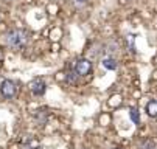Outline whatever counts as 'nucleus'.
<instances>
[{
  "mask_svg": "<svg viewBox=\"0 0 157 149\" xmlns=\"http://www.w3.org/2000/svg\"><path fill=\"white\" fill-rule=\"evenodd\" d=\"M101 65L107 70H117L118 69V62L114 59V58H104L101 61Z\"/></svg>",
  "mask_w": 157,
  "mask_h": 149,
  "instance_id": "423d86ee",
  "label": "nucleus"
},
{
  "mask_svg": "<svg viewBox=\"0 0 157 149\" xmlns=\"http://www.w3.org/2000/svg\"><path fill=\"white\" fill-rule=\"evenodd\" d=\"M78 78H79V75H78V72L73 69V70H70L69 73L65 75V81L69 82V84H76L78 82Z\"/></svg>",
  "mask_w": 157,
  "mask_h": 149,
  "instance_id": "0eeeda50",
  "label": "nucleus"
},
{
  "mask_svg": "<svg viewBox=\"0 0 157 149\" xmlns=\"http://www.w3.org/2000/svg\"><path fill=\"white\" fill-rule=\"evenodd\" d=\"M30 90H31V93L34 96H42L44 93H45V90H47V84H45V81H44V79L36 78L30 84Z\"/></svg>",
  "mask_w": 157,
  "mask_h": 149,
  "instance_id": "20e7f679",
  "label": "nucleus"
},
{
  "mask_svg": "<svg viewBox=\"0 0 157 149\" xmlns=\"http://www.w3.org/2000/svg\"><path fill=\"white\" fill-rule=\"evenodd\" d=\"M0 95L6 99H13L17 95V84L13 79H3L0 82Z\"/></svg>",
  "mask_w": 157,
  "mask_h": 149,
  "instance_id": "f03ea898",
  "label": "nucleus"
},
{
  "mask_svg": "<svg viewBox=\"0 0 157 149\" xmlns=\"http://www.w3.org/2000/svg\"><path fill=\"white\" fill-rule=\"evenodd\" d=\"M75 70L78 72L79 76H87L92 72V62L90 59H78L75 62Z\"/></svg>",
  "mask_w": 157,
  "mask_h": 149,
  "instance_id": "7ed1b4c3",
  "label": "nucleus"
},
{
  "mask_svg": "<svg viewBox=\"0 0 157 149\" xmlns=\"http://www.w3.org/2000/svg\"><path fill=\"white\" fill-rule=\"evenodd\" d=\"M145 110H146V114H148L151 118H155V117H157V101H155V99L148 101L146 106H145Z\"/></svg>",
  "mask_w": 157,
  "mask_h": 149,
  "instance_id": "39448f33",
  "label": "nucleus"
},
{
  "mask_svg": "<svg viewBox=\"0 0 157 149\" xmlns=\"http://www.w3.org/2000/svg\"><path fill=\"white\" fill-rule=\"evenodd\" d=\"M73 3H75L76 6H82V5L87 3V0H73Z\"/></svg>",
  "mask_w": 157,
  "mask_h": 149,
  "instance_id": "f8f14e48",
  "label": "nucleus"
},
{
  "mask_svg": "<svg viewBox=\"0 0 157 149\" xmlns=\"http://www.w3.org/2000/svg\"><path fill=\"white\" fill-rule=\"evenodd\" d=\"M34 118H36V121L39 124H45L47 123V112L45 110H37L36 115H34Z\"/></svg>",
  "mask_w": 157,
  "mask_h": 149,
  "instance_id": "6e6552de",
  "label": "nucleus"
},
{
  "mask_svg": "<svg viewBox=\"0 0 157 149\" xmlns=\"http://www.w3.org/2000/svg\"><path fill=\"white\" fill-rule=\"evenodd\" d=\"M140 149H155V144L152 140H145L142 144H140Z\"/></svg>",
  "mask_w": 157,
  "mask_h": 149,
  "instance_id": "9b49d317",
  "label": "nucleus"
},
{
  "mask_svg": "<svg viewBox=\"0 0 157 149\" xmlns=\"http://www.w3.org/2000/svg\"><path fill=\"white\" fill-rule=\"evenodd\" d=\"M30 40V34L27 30H22V28H16V30H11L6 33L5 36V42L6 45L13 50H22L25 48L27 44Z\"/></svg>",
  "mask_w": 157,
  "mask_h": 149,
  "instance_id": "f257e3e1",
  "label": "nucleus"
},
{
  "mask_svg": "<svg viewBox=\"0 0 157 149\" xmlns=\"http://www.w3.org/2000/svg\"><path fill=\"white\" fill-rule=\"evenodd\" d=\"M121 2H123V3H126V2H131V0H121Z\"/></svg>",
  "mask_w": 157,
  "mask_h": 149,
  "instance_id": "ddd939ff",
  "label": "nucleus"
},
{
  "mask_svg": "<svg viewBox=\"0 0 157 149\" xmlns=\"http://www.w3.org/2000/svg\"><path fill=\"white\" fill-rule=\"evenodd\" d=\"M112 149H120V147H112Z\"/></svg>",
  "mask_w": 157,
  "mask_h": 149,
  "instance_id": "4468645a",
  "label": "nucleus"
},
{
  "mask_svg": "<svg viewBox=\"0 0 157 149\" xmlns=\"http://www.w3.org/2000/svg\"><path fill=\"white\" fill-rule=\"evenodd\" d=\"M126 42H128V48H129V51L131 53H136V36L134 34H128V37H126Z\"/></svg>",
  "mask_w": 157,
  "mask_h": 149,
  "instance_id": "1a4fd4ad",
  "label": "nucleus"
},
{
  "mask_svg": "<svg viewBox=\"0 0 157 149\" xmlns=\"http://www.w3.org/2000/svg\"><path fill=\"white\" fill-rule=\"evenodd\" d=\"M129 117H131V120L136 123V124H140V114H139V110H137L136 107H131V110H129Z\"/></svg>",
  "mask_w": 157,
  "mask_h": 149,
  "instance_id": "9d476101",
  "label": "nucleus"
}]
</instances>
